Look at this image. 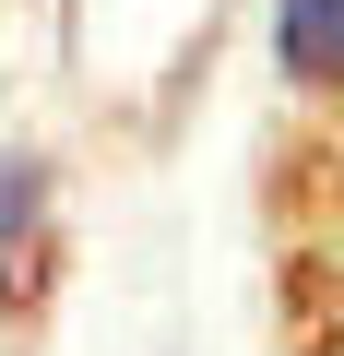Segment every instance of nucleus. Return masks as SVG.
<instances>
[{
    "label": "nucleus",
    "mask_w": 344,
    "mask_h": 356,
    "mask_svg": "<svg viewBox=\"0 0 344 356\" xmlns=\"http://www.w3.org/2000/svg\"><path fill=\"white\" fill-rule=\"evenodd\" d=\"M273 48L297 83H344V0H273Z\"/></svg>",
    "instance_id": "1"
}]
</instances>
